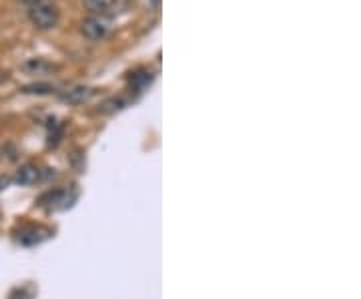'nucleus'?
I'll return each instance as SVG.
<instances>
[{
	"mask_svg": "<svg viewBox=\"0 0 361 299\" xmlns=\"http://www.w3.org/2000/svg\"><path fill=\"white\" fill-rule=\"evenodd\" d=\"M28 19L39 30H52L61 21V10L52 0H36L28 4Z\"/></svg>",
	"mask_w": 361,
	"mask_h": 299,
	"instance_id": "obj_1",
	"label": "nucleus"
},
{
	"mask_svg": "<svg viewBox=\"0 0 361 299\" xmlns=\"http://www.w3.org/2000/svg\"><path fill=\"white\" fill-rule=\"evenodd\" d=\"M76 199H78V191L74 187H56V189H48L47 193H43L36 205L48 213H56V211L72 207Z\"/></svg>",
	"mask_w": 361,
	"mask_h": 299,
	"instance_id": "obj_2",
	"label": "nucleus"
},
{
	"mask_svg": "<svg viewBox=\"0 0 361 299\" xmlns=\"http://www.w3.org/2000/svg\"><path fill=\"white\" fill-rule=\"evenodd\" d=\"M50 237H52V229H48L45 225H21L19 229L12 231V239L23 247L41 245Z\"/></svg>",
	"mask_w": 361,
	"mask_h": 299,
	"instance_id": "obj_3",
	"label": "nucleus"
},
{
	"mask_svg": "<svg viewBox=\"0 0 361 299\" xmlns=\"http://www.w3.org/2000/svg\"><path fill=\"white\" fill-rule=\"evenodd\" d=\"M80 32L85 39L89 41H102L109 32H111V21L107 17H95L89 14L83 23H80Z\"/></svg>",
	"mask_w": 361,
	"mask_h": 299,
	"instance_id": "obj_4",
	"label": "nucleus"
},
{
	"mask_svg": "<svg viewBox=\"0 0 361 299\" xmlns=\"http://www.w3.org/2000/svg\"><path fill=\"white\" fill-rule=\"evenodd\" d=\"M45 179H47V171H43L36 163H24L14 175V183L23 185V187L43 183Z\"/></svg>",
	"mask_w": 361,
	"mask_h": 299,
	"instance_id": "obj_5",
	"label": "nucleus"
},
{
	"mask_svg": "<svg viewBox=\"0 0 361 299\" xmlns=\"http://www.w3.org/2000/svg\"><path fill=\"white\" fill-rule=\"evenodd\" d=\"M93 96H95V89L83 87V85H76V87H71V89L61 92V99H63L65 103H69V105H85V103H89Z\"/></svg>",
	"mask_w": 361,
	"mask_h": 299,
	"instance_id": "obj_6",
	"label": "nucleus"
},
{
	"mask_svg": "<svg viewBox=\"0 0 361 299\" xmlns=\"http://www.w3.org/2000/svg\"><path fill=\"white\" fill-rule=\"evenodd\" d=\"M85 8L89 10V14L95 17H107L109 12H113L119 4V0H83Z\"/></svg>",
	"mask_w": 361,
	"mask_h": 299,
	"instance_id": "obj_7",
	"label": "nucleus"
},
{
	"mask_svg": "<svg viewBox=\"0 0 361 299\" xmlns=\"http://www.w3.org/2000/svg\"><path fill=\"white\" fill-rule=\"evenodd\" d=\"M23 70L26 74H48V72L56 70V67L52 63H48L47 59H28L23 65Z\"/></svg>",
	"mask_w": 361,
	"mask_h": 299,
	"instance_id": "obj_8",
	"label": "nucleus"
},
{
	"mask_svg": "<svg viewBox=\"0 0 361 299\" xmlns=\"http://www.w3.org/2000/svg\"><path fill=\"white\" fill-rule=\"evenodd\" d=\"M151 81H153L151 72H135V74L131 76V85H133L137 91H143L146 85H151Z\"/></svg>",
	"mask_w": 361,
	"mask_h": 299,
	"instance_id": "obj_9",
	"label": "nucleus"
},
{
	"mask_svg": "<svg viewBox=\"0 0 361 299\" xmlns=\"http://www.w3.org/2000/svg\"><path fill=\"white\" fill-rule=\"evenodd\" d=\"M23 92H26V94H50V92H54V87L52 85H45V83H36V85L24 87Z\"/></svg>",
	"mask_w": 361,
	"mask_h": 299,
	"instance_id": "obj_10",
	"label": "nucleus"
},
{
	"mask_svg": "<svg viewBox=\"0 0 361 299\" xmlns=\"http://www.w3.org/2000/svg\"><path fill=\"white\" fill-rule=\"evenodd\" d=\"M10 299H32V291H30V289H21V287H19V289H14V291H12V296H10Z\"/></svg>",
	"mask_w": 361,
	"mask_h": 299,
	"instance_id": "obj_11",
	"label": "nucleus"
},
{
	"mask_svg": "<svg viewBox=\"0 0 361 299\" xmlns=\"http://www.w3.org/2000/svg\"><path fill=\"white\" fill-rule=\"evenodd\" d=\"M6 81H8V72H6L4 69H0V85H2V83H6Z\"/></svg>",
	"mask_w": 361,
	"mask_h": 299,
	"instance_id": "obj_12",
	"label": "nucleus"
},
{
	"mask_svg": "<svg viewBox=\"0 0 361 299\" xmlns=\"http://www.w3.org/2000/svg\"><path fill=\"white\" fill-rule=\"evenodd\" d=\"M151 2H153V6H155V8H159V6H161V0H151Z\"/></svg>",
	"mask_w": 361,
	"mask_h": 299,
	"instance_id": "obj_13",
	"label": "nucleus"
},
{
	"mask_svg": "<svg viewBox=\"0 0 361 299\" xmlns=\"http://www.w3.org/2000/svg\"><path fill=\"white\" fill-rule=\"evenodd\" d=\"M21 2H24V4H32V2H36V0H21Z\"/></svg>",
	"mask_w": 361,
	"mask_h": 299,
	"instance_id": "obj_14",
	"label": "nucleus"
}]
</instances>
